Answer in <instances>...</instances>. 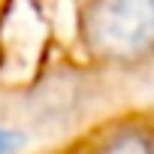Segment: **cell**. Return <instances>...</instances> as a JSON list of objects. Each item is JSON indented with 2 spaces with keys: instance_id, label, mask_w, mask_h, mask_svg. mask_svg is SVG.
Returning a JSON list of instances; mask_svg holds the SVG:
<instances>
[{
  "instance_id": "6da1fadb",
  "label": "cell",
  "mask_w": 154,
  "mask_h": 154,
  "mask_svg": "<svg viewBox=\"0 0 154 154\" xmlns=\"http://www.w3.org/2000/svg\"><path fill=\"white\" fill-rule=\"evenodd\" d=\"M85 33L91 48L106 57H139L154 36V0H97L88 12Z\"/></svg>"
},
{
  "instance_id": "7a4b0ae2",
  "label": "cell",
  "mask_w": 154,
  "mask_h": 154,
  "mask_svg": "<svg viewBox=\"0 0 154 154\" xmlns=\"http://www.w3.org/2000/svg\"><path fill=\"white\" fill-rule=\"evenodd\" d=\"M106 154H151V151H148V139L130 133V136L115 139V142L106 148Z\"/></svg>"
},
{
  "instance_id": "3957f363",
  "label": "cell",
  "mask_w": 154,
  "mask_h": 154,
  "mask_svg": "<svg viewBox=\"0 0 154 154\" xmlns=\"http://www.w3.org/2000/svg\"><path fill=\"white\" fill-rule=\"evenodd\" d=\"M18 145H21V136H18V133L0 127V154H15Z\"/></svg>"
}]
</instances>
